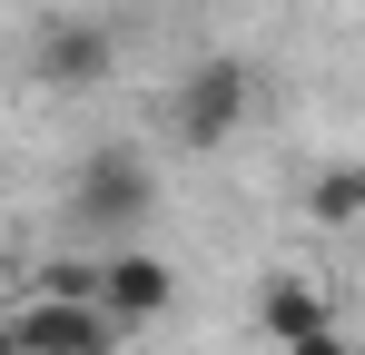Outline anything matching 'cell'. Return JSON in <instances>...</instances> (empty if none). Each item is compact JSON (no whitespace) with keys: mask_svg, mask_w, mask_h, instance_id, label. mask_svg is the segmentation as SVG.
<instances>
[{"mask_svg":"<svg viewBox=\"0 0 365 355\" xmlns=\"http://www.w3.org/2000/svg\"><path fill=\"white\" fill-rule=\"evenodd\" d=\"M10 355H119V326L89 306V277H60V287H40L10 326Z\"/></svg>","mask_w":365,"mask_h":355,"instance_id":"1","label":"cell"},{"mask_svg":"<svg viewBox=\"0 0 365 355\" xmlns=\"http://www.w3.org/2000/svg\"><path fill=\"white\" fill-rule=\"evenodd\" d=\"M89 306L119 326V336H138V326H158L168 306H178V277H168V257H148V247H109L99 267H89Z\"/></svg>","mask_w":365,"mask_h":355,"instance_id":"2","label":"cell"},{"mask_svg":"<svg viewBox=\"0 0 365 355\" xmlns=\"http://www.w3.org/2000/svg\"><path fill=\"white\" fill-rule=\"evenodd\" d=\"M247 109H257V69L247 59H197L178 79V138L187 148H227L247 128Z\"/></svg>","mask_w":365,"mask_h":355,"instance_id":"3","label":"cell"},{"mask_svg":"<svg viewBox=\"0 0 365 355\" xmlns=\"http://www.w3.org/2000/svg\"><path fill=\"white\" fill-rule=\"evenodd\" d=\"M148 197H158V187H148V168H138L128 148H89V168H79V187H69V207L109 237V247L148 217Z\"/></svg>","mask_w":365,"mask_h":355,"instance_id":"4","label":"cell"},{"mask_svg":"<svg viewBox=\"0 0 365 355\" xmlns=\"http://www.w3.org/2000/svg\"><path fill=\"white\" fill-rule=\"evenodd\" d=\"M30 69H40L50 89H99V79H109V30H99V20H50L40 50H30Z\"/></svg>","mask_w":365,"mask_h":355,"instance_id":"5","label":"cell"},{"mask_svg":"<svg viewBox=\"0 0 365 355\" xmlns=\"http://www.w3.org/2000/svg\"><path fill=\"white\" fill-rule=\"evenodd\" d=\"M257 326H267L277 346H287V336H316V326H336V296L316 287L306 267H277V277L257 287Z\"/></svg>","mask_w":365,"mask_h":355,"instance_id":"6","label":"cell"},{"mask_svg":"<svg viewBox=\"0 0 365 355\" xmlns=\"http://www.w3.org/2000/svg\"><path fill=\"white\" fill-rule=\"evenodd\" d=\"M306 217H316V227H336V237L365 217V168H356V158H326V168H316V187H306Z\"/></svg>","mask_w":365,"mask_h":355,"instance_id":"7","label":"cell"},{"mask_svg":"<svg viewBox=\"0 0 365 355\" xmlns=\"http://www.w3.org/2000/svg\"><path fill=\"white\" fill-rule=\"evenodd\" d=\"M277 355H356V346H346V326H316V336H287Z\"/></svg>","mask_w":365,"mask_h":355,"instance_id":"8","label":"cell"}]
</instances>
